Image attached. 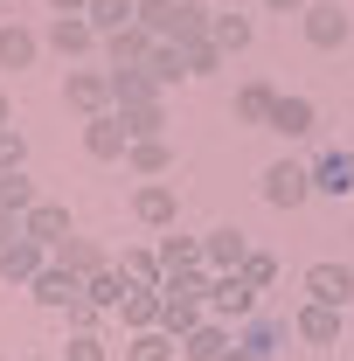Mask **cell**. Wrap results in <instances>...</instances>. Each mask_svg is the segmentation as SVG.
I'll list each match as a JSON object with an SVG mask.
<instances>
[{"label": "cell", "instance_id": "6da1fadb", "mask_svg": "<svg viewBox=\"0 0 354 361\" xmlns=\"http://www.w3.org/2000/svg\"><path fill=\"white\" fill-rule=\"evenodd\" d=\"M257 195H264L278 216H292V209H306V195H312V167H299V160H271L264 180H257Z\"/></svg>", "mask_w": 354, "mask_h": 361}, {"label": "cell", "instance_id": "7a4b0ae2", "mask_svg": "<svg viewBox=\"0 0 354 361\" xmlns=\"http://www.w3.org/2000/svg\"><path fill=\"white\" fill-rule=\"evenodd\" d=\"M209 313L229 319V326L257 319V285H250L243 271H216V278H209Z\"/></svg>", "mask_w": 354, "mask_h": 361}, {"label": "cell", "instance_id": "3957f363", "mask_svg": "<svg viewBox=\"0 0 354 361\" xmlns=\"http://www.w3.org/2000/svg\"><path fill=\"white\" fill-rule=\"evenodd\" d=\"M174 216H181L174 180H139L133 188V223L139 229H174Z\"/></svg>", "mask_w": 354, "mask_h": 361}, {"label": "cell", "instance_id": "277c9868", "mask_svg": "<svg viewBox=\"0 0 354 361\" xmlns=\"http://www.w3.org/2000/svg\"><path fill=\"white\" fill-rule=\"evenodd\" d=\"M299 285H306V299H319V306H341V313L354 306V271H348V264H334V257L306 264V278H299Z\"/></svg>", "mask_w": 354, "mask_h": 361}, {"label": "cell", "instance_id": "5b68a950", "mask_svg": "<svg viewBox=\"0 0 354 361\" xmlns=\"http://www.w3.org/2000/svg\"><path fill=\"white\" fill-rule=\"evenodd\" d=\"M49 264H56V250L35 243V236H21V243H7V250H0V285H35Z\"/></svg>", "mask_w": 354, "mask_h": 361}, {"label": "cell", "instance_id": "8992f818", "mask_svg": "<svg viewBox=\"0 0 354 361\" xmlns=\"http://www.w3.org/2000/svg\"><path fill=\"white\" fill-rule=\"evenodd\" d=\"M49 49H56V56H63V63H84L90 49L104 42V35H97V28H90V14H56V21H49V35H42Z\"/></svg>", "mask_w": 354, "mask_h": 361}, {"label": "cell", "instance_id": "52a82bcc", "mask_svg": "<svg viewBox=\"0 0 354 361\" xmlns=\"http://www.w3.org/2000/svg\"><path fill=\"white\" fill-rule=\"evenodd\" d=\"M63 104L84 111V118L111 111V70H70V77H63Z\"/></svg>", "mask_w": 354, "mask_h": 361}, {"label": "cell", "instance_id": "ba28073f", "mask_svg": "<svg viewBox=\"0 0 354 361\" xmlns=\"http://www.w3.org/2000/svg\"><path fill=\"white\" fill-rule=\"evenodd\" d=\"M292 341H306V348H341V306L306 299V306L292 313Z\"/></svg>", "mask_w": 354, "mask_h": 361}, {"label": "cell", "instance_id": "9c48e42d", "mask_svg": "<svg viewBox=\"0 0 354 361\" xmlns=\"http://www.w3.org/2000/svg\"><path fill=\"white\" fill-rule=\"evenodd\" d=\"M285 341H292V319H271V313H257V319H243V326H236V348H243L250 361H271Z\"/></svg>", "mask_w": 354, "mask_h": 361}, {"label": "cell", "instance_id": "30bf717a", "mask_svg": "<svg viewBox=\"0 0 354 361\" xmlns=\"http://www.w3.org/2000/svg\"><path fill=\"white\" fill-rule=\"evenodd\" d=\"M126 146H133V133H126V118H118V111L84 118V153H90V160H126Z\"/></svg>", "mask_w": 354, "mask_h": 361}, {"label": "cell", "instance_id": "8fae6325", "mask_svg": "<svg viewBox=\"0 0 354 361\" xmlns=\"http://www.w3.org/2000/svg\"><path fill=\"white\" fill-rule=\"evenodd\" d=\"M299 21H306V42L312 49H341V42H348V14H341V0H312Z\"/></svg>", "mask_w": 354, "mask_h": 361}, {"label": "cell", "instance_id": "7c38bea8", "mask_svg": "<svg viewBox=\"0 0 354 361\" xmlns=\"http://www.w3.org/2000/svg\"><path fill=\"white\" fill-rule=\"evenodd\" d=\"M312 126H319L312 97H299V90H278V104H271V133H278V139H306Z\"/></svg>", "mask_w": 354, "mask_h": 361}, {"label": "cell", "instance_id": "4fadbf2b", "mask_svg": "<svg viewBox=\"0 0 354 361\" xmlns=\"http://www.w3.org/2000/svg\"><path fill=\"white\" fill-rule=\"evenodd\" d=\"M56 264L70 271V278H97V271L111 264V250H104L97 236H63V243H56Z\"/></svg>", "mask_w": 354, "mask_h": 361}, {"label": "cell", "instance_id": "5bb4252c", "mask_svg": "<svg viewBox=\"0 0 354 361\" xmlns=\"http://www.w3.org/2000/svg\"><path fill=\"white\" fill-rule=\"evenodd\" d=\"M312 195H334V202L354 195V153H348V146H334V153L312 160Z\"/></svg>", "mask_w": 354, "mask_h": 361}, {"label": "cell", "instance_id": "9a60e30c", "mask_svg": "<svg viewBox=\"0 0 354 361\" xmlns=\"http://www.w3.org/2000/svg\"><path fill=\"white\" fill-rule=\"evenodd\" d=\"M229 348H236V334H229V319H202V326H195V334H188V341H181V361H222L229 355Z\"/></svg>", "mask_w": 354, "mask_h": 361}, {"label": "cell", "instance_id": "2e32d148", "mask_svg": "<svg viewBox=\"0 0 354 361\" xmlns=\"http://www.w3.org/2000/svg\"><path fill=\"white\" fill-rule=\"evenodd\" d=\"M271 104H278V84H264V77H250V84H236V97H229V111H236V126H271Z\"/></svg>", "mask_w": 354, "mask_h": 361}, {"label": "cell", "instance_id": "e0dca14e", "mask_svg": "<svg viewBox=\"0 0 354 361\" xmlns=\"http://www.w3.org/2000/svg\"><path fill=\"white\" fill-rule=\"evenodd\" d=\"M153 42H160V35H153L146 21H133V28L104 35V56H111V70H133V63H146V56H153Z\"/></svg>", "mask_w": 354, "mask_h": 361}, {"label": "cell", "instance_id": "ac0fdd59", "mask_svg": "<svg viewBox=\"0 0 354 361\" xmlns=\"http://www.w3.org/2000/svg\"><path fill=\"white\" fill-rule=\"evenodd\" d=\"M202 250H209V271H243L250 236H243L236 223H222V229H209V236H202Z\"/></svg>", "mask_w": 354, "mask_h": 361}, {"label": "cell", "instance_id": "d6986e66", "mask_svg": "<svg viewBox=\"0 0 354 361\" xmlns=\"http://www.w3.org/2000/svg\"><path fill=\"white\" fill-rule=\"evenodd\" d=\"M160 313H167V292L160 285H133V299L118 306V326L126 334H146V326H160Z\"/></svg>", "mask_w": 354, "mask_h": 361}, {"label": "cell", "instance_id": "ffe728a7", "mask_svg": "<svg viewBox=\"0 0 354 361\" xmlns=\"http://www.w3.org/2000/svg\"><path fill=\"white\" fill-rule=\"evenodd\" d=\"M28 299H35V306H49V313H63L70 299H84V278H70V271H63V264H49L42 278L28 285Z\"/></svg>", "mask_w": 354, "mask_h": 361}, {"label": "cell", "instance_id": "44dd1931", "mask_svg": "<svg viewBox=\"0 0 354 361\" xmlns=\"http://www.w3.org/2000/svg\"><path fill=\"white\" fill-rule=\"evenodd\" d=\"M126 167H133L139 180H167V167H174L167 133H160V139H133V146H126Z\"/></svg>", "mask_w": 354, "mask_h": 361}, {"label": "cell", "instance_id": "7402d4cb", "mask_svg": "<svg viewBox=\"0 0 354 361\" xmlns=\"http://www.w3.org/2000/svg\"><path fill=\"white\" fill-rule=\"evenodd\" d=\"M250 35H257V28H250V14H243V7H216L209 42H216L222 56H243V49H250Z\"/></svg>", "mask_w": 354, "mask_h": 361}, {"label": "cell", "instance_id": "603a6c76", "mask_svg": "<svg viewBox=\"0 0 354 361\" xmlns=\"http://www.w3.org/2000/svg\"><path fill=\"white\" fill-rule=\"evenodd\" d=\"M21 229H28L35 243H49V250H56L63 236H77V229H70V209H63V202H35V209L21 216Z\"/></svg>", "mask_w": 354, "mask_h": 361}, {"label": "cell", "instance_id": "cb8c5ba5", "mask_svg": "<svg viewBox=\"0 0 354 361\" xmlns=\"http://www.w3.org/2000/svg\"><path fill=\"white\" fill-rule=\"evenodd\" d=\"M42 56V35L21 28V21H0V70H28Z\"/></svg>", "mask_w": 354, "mask_h": 361}, {"label": "cell", "instance_id": "d4e9b609", "mask_svg": "<svg viewBox=\"0 0 354 361\" xmlns=\"http://www.w3.org/2000/svg\"><path fill=\"white\" fill-rule=\"evenodd\" d=\"M84 299H90V306H104V313H118V306L133 299V278H126L118 264H104L97 278H84Z\"/></svg>", "mask_w": 354, "mask_h": 361}, {"label": "cell", "instance_id": "484cf974", "mask_svg": "<svg viewBox=\"0 0 354 361\" xmlns=\"http://www.w3.org/2000/svg\"><path fill=\"white\" fill-rule=\"evenodd\" d=\"M111 111L126 118L133 139H160V133H167V104H160V97H146V104H111Z\"/></svg>", "mask_w": 354, "mask_h": 361}, {"label": "cell", "instance_id": "4316f807", "mask_svg": "<svg viewBox=\"0 0 354 361\" xmlns=\"http://www.w3.org/2000/svg\"><path fill=\"white\" fill-rule=\"evenodd\" d=\"M146 97H160V84H153V70H146V63L111 70V104H146Z\"/></svg>", "mask_w": 354, "mask_h": 361}, {"label": "cell", "instance_id": "83f0119b", "mask_svg": "<svg viewBox=\"0 0 354 361\" xmlns=\"http://www.w3.org/2000/svg\"><path fill=\"white\" fill-rule=\"evenodd\" d=\"M181 341L167 334V326H146V334H126V361H174Z\"/></svg>", "mask_w": 354, "mask_h": 361}, {"label": "cell", "instance_id": "f1b7e54d", "mask_svg": "<svg viewBox=\"0 0 354 361\" xmlns=\"http://www.w3.org/2000/svg\"><path fill=\"white\" fill-rule=\"evenodd\" d=\"M160 264L167 271H209V250H202V236H160Z\"/></svg>", "mask_w": 354, "mask_h": 361}, {"label": "cell", "instance_id": "f546056e", "mask_svg": "<svg viewBox=\"0 0 354 361\" xmlns=\"http://www.w3.org/2000/svg\"><path fill=\"white\" fill-rule=\"evenodd\" d=\"M146 70H153V84H160V90H174L181 77H188V49H181V42H153Z\"/></svg>", "mask_w": 354, "mask_h": 361}, {"label": "cell", "instance_id": "4dcf8cb0", "mask_svg": "<svg viewBox=\"0 0 354 361\" xmlns=\"http://www.w3.org/2000/svg\"><path fill=\"white\" fill-rule=\"evenodd\" d=\"M209 21H216V7H209V0H174V42H202V35H209Z\"/></svg>", "mask_w": 354, "mask_h": 361}, {"label": "cell", "instance_id": "1f68e13d", "mask_svg": "<svg viewBox=\"0 0 354 361\" xmlns=\"http://www.w3.org/2000/svg\"><path fill=\"white\" fill-rule=\"evenodd\" d=\"M118 271H126L133 285H160V278H167V264H160V250H146V243H133V250H118Z\"/></svg>", "mask_w": 354, "mask_h": 361}, {"label": "cell", "instance_id": "d6a6232c", "mask_svg": "<svg viewBox=\"0 0 354 361\" xmlns=\"http://www.w3.org/2000/svg\"><path fill=\"white\" fill-rule=\"evenodd\" d=\"M209 319V299H167V313H160V326L174 334V341H188L195 326Z\"/></svg>", "mask_w": 354, "mask_h": 361}, {"label": "cell", "instance_id": "836d02e7", "mask_svg": "<svg viewBox=\"0 0 354 361\" xmlns=\"http://www.w3.org/2000/svg\"><path fill=\"white\" fill-rule=\"evenodd\" d=\"M139 21V0H90V28L97 35H118V28H133Z\"/></svg>", "mask_w": 354, "mask_h": 361}, {"label": "cell", "instance_id": "e575fe53", "mask_svg": "<svg viewBox=\"0 0 354 361\" xmlns=\"http://www.w3.org/2000/svg\"><path fill=\"white\" fill-rule=\"evenodd\" d=\"M42 195H35V180H28V167H14V174H0V209L7 216H28Z\"/></svg>", "mask_w": 354, "mask_h": 361}, {"label": "cell", "instance_id": "d590c367", "mask_svg": "<svg viewBox=\"0 0 354 361\" xmlns=\"http://www.w3.org/2000/svg\"><path fill=\"white\" fill-rule=\"evenodd\" d=\"M181 49H188V77H216L222 63H229V56H222L209 35H202V42H181Z\"/></svg>", "mask_w": 354, "mask_h": 361}, {"label": "cell", "instance_id": "8d00e7d4", "mask_svg": "<svg viewBox=\"0 0 354 361\" xmlns=\"http://www.w3.org/2000/svg\"><path fill=\"white\" fill-rule=\"evenodd\" d=\"M63 361H111V341L104 334H70L63 341Z\"/></svg>", "mask_w": 354, "mask_h": 361}, {"label": "cell", "instance_id": "74e56055", "mask_svg": "<svg viewBox=\"0 0 354 361\" xmlns=\"http://www.w3.org/2000/svg\"><path fill=\"white\" fill-rule=\"evenodd\" d=\"M104 306H90V299H70V306H63V326H70V334H97V326H104Z\"/></svg>", "mask_w": 354, "mask_h": 361}, {"label": "cell", "instance_id": "f35d334b", "mask_svg": "<svg viewBox=\"0 0 354 361\" xmlns=\"http://www.w3.org/2000/svg\"><path fill=\"white\" fill-rule=\"evenodd\" d=\"M139 21H146L160 42H174V0H139Z\"/></svg>", "mask_w": 354, "mask_h": 361}, {"label": "cell", "instance_id": "ab89813d", "mask_svg": "<svg viewBox=\"0 0 354 361\" xmlns=\"http://www.w3.org/2000/svg\"><path fill=\"white\" fill-rule=\"evenodd\" d=\"M243 278H250L257 292H271V285H278V257H271V250H250V257H243Z\"/></svg>", "mask_w": 354, "mask_h": 361}, {"label": "cell", "instance_id": "60d3db41", "mask_svg": "<svg viewBox=\"0 0 354 361\" xmlns=\"http://www.w3.org/2000/svg\"><path fill=\"white\" fill-rule=\"evenodd\" d=\"M14 167H28V139L7 126V133H0V174H14Z\"/></svg>", "mask_w": 354, "mask_h": 361}, {"label": "cell", "instance_id": "b9f144b4", "mask_svg": "<svg viewBox=\"0 0 354 361\" xmlns=\"http://www.w3.org/2000/svg\"><path fill=\"white\" fill-rule=\"evenodd\" d=\"M21 236H28V229H21V216H7V209H0V250H7V243H21Z\"/></svg>", "mask_w": 354, "mask_h": 361}, {"label": "cell", "instance_id": "7bdbcfd3", "mask_svg": "<svg viewBox=\"0 0 354 361\" xmlns=\"http://www.w3.org/2000/svg\"><path fill=\"white\" fill-rule=\"evenodd\" d=\"M257 7H271V14H306L312 0H257Z\"/></svg>", "mask_w": 354, "mask_h": 361}, {"label": "cell", "instance_id": "ee69618b", "mask_svg": "<svg viewBox=\"0 0 354 361\" xmlns=\"http://www.w3.org/2000/svg\"><path fill=\"white\" fill-rule=\"evenodd\" d=\"M49 14H90V0H49Z\"/></svg>", "mask_w": 354, "mask_h": 361}, {"label": "cell", "instance_id": "f6af8a7d", "mask_svg": "<svg viewBox=\"0 0 354 361\" xmlns=\"http://www.w3.org/2000/svg\"><path fill=\"white\" fill-rule=\"evenodd\" d=\"M7 126H14V104H7V90H0V133H7Z\"/></svg>", "mask_w": 354, "mask_h": 361}, {"label": "cell", "instance_id": "bcb514c9", "mask_svg": "<svg viewBox=\"0 0 354 361\" xmlns=\"http://www.w3.org/2000/svg\"><path fill=\"white\" fill-rule=\"evenodd\" d=\"M222 361H250V355H243V348H229V355H222Z\"/></svg>", "mask_w": 354, "mask_h": 361}, {"label": "cell", "instance_id": "7dc6e473", "mask_svg": "<svg viewBox=\"0 0 354 361\" xmlns=\"http://www.w3.org/2000/svg\"><path fill=\"white\" fill-rule=\"evenodd\" d=\"M222 7H250V0H222Z\"/></svg>", "mask_w": 354, "mask_h": 361}, {"label": "cell", "instance_id": "c3c4849f", "mask_svg": "<svg viewBox=\"0 0 354 361\" xmlns=\"http://www.w3.org/2000/svg\"><path fill=\"white\" fill-rule=\"evenodd\" d=\"M28 361H56V355H28Z\"/></svg>", "mask_w": 354, "mask_h": 361}]
</instances>
